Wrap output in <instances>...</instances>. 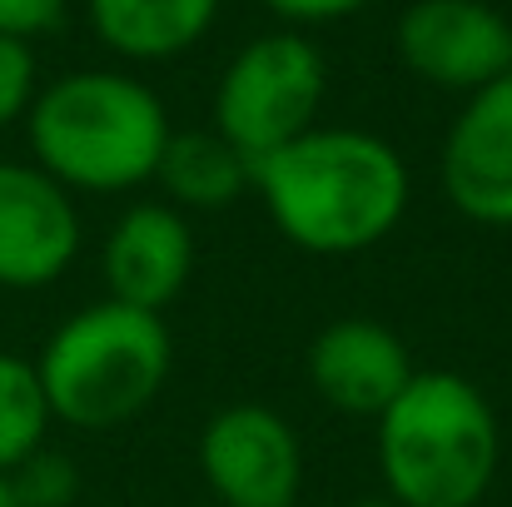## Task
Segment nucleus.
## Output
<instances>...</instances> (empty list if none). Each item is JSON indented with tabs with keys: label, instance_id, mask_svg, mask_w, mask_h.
Segmentation results:
<instances>
[{
	"label": "nucleus",
	"instance_id": "nucleus-5",
	"mask_svg": "<svg viewBox=\"0 0 512 507\" xmlns=\"http://www.w3.org/2000/svg\"><path fill=\"white\" fill-rule=\"evenodd\" d=\"M329 90L319 45L299 30L249 40L214 85V135H224L249 165L314 130Z\"/></svg>",
	"mask_w": 512,
	"mask_h": 507
},
{
	"label": "nucleus",
	"instance_id": "nucleus-11",
	"mask_svg": "<svg viewBox=\"0 0 512 507\" xmlns=\"http://www.w3.org/2000/svg\"><path fill=\"white\" fill-rule=\"evenodd\" d=\"M304 373L314 383V393L348 418H373L413 383V358L408 343L378 319H334L324 324L309 353H304Z\"/></svg>",
	"mask_w": 512,
	"mask_h": 507
},
{
	"label": "nucleus",
	"instance_id": "nucleus-9",
	"mask_svg": "<svg viewBox=\"0 0 512 507\" xmlns=\"http://www.w3.org/2000/svg\"><path fill=\"white\" fill-rule=\"evenodd\" d=\"M438 179L463 219L512 229V70L468 95L448 125Z\"/></svg>",
	"mask_w": 512,
	"mask_h": 507
},
{
	"label": "nucleus",
	"instance_id": "nucleus-10",
	"mask_svg": "<svg viewBox=\"0 0 512 507\" xmlns=\"http://www.w3.org/2000/svg\"><path fill=\"white\" fill-rule=\"evenodd\" d=\"M100 274H105V299L145 309V314L170 309L194 274L189 219L165 199L130 204L105 234Z\"/></svg>",
	"mask_w": 512,
	"mask_h": 507
},
{
	"label": "nucleus",
	"instance_id": "nucleus-14",
	"mask_svg": "<svg viewBox=\"0 0 512 507\" xmlns=\"http://www.w3.org/2000/svg\"><path fill=\"white\" fill-rule=\"evenodd\" d=\"M50 423H55V413L40 388L35 358L0 348V473H10L30 453H40L50 438Z\"/></svg>",
	"mask_w": 512,
	"mask_h": 507
},
{
	"label": "nucleus",
	"instance_id": "nucleus-15",
	"mask_svg": "<svg viewBox=\"0 0 512 507\" xmlns=\"http://www.w3.org/2000/svg\"><path fill=\"white\" fill-rule=\"evenodd\" d=\"M5 478H10L15 507H75V498H80V468H75V458L55 453L50 443L40 453H30L20 468H10Z\"/></svg>",
	"mask_w": 512,
	"mask_h": 507
},
{
	"label": "nucleus",
	"instance_id": "nucleus-13",
	"mask_svg": "<svg viewBox=\"0 0 512 507\" xmlns=\"http://www.w3.org/2000/svg\"><path fill=\"white\" fill-rule=\"evenodd\" d=\"M155 184L170 194L165 204H174L179 214L189 209H224L234 204L244 189H254V165L214 130H174L160 169H155Z\"/></svg>",
	"mask_w": 512,
	"mask_h": 507
},
{
	"label": "nucleus",
	"instance_id": "nucleus-12",
	"mask_svg": "<svg viewBox=\"0 0 512 507\" xmlns=\"http://www.w3.org/2000/svg\"><path fill=\"white\" fill-rule=\"evenodd\" d=\"M105 50L125 60H174L199 45L219 15V0H85Z\"/></svg>",
	"mask_w": 512,
	"mask_h": 507
},
{
	"label": "nucleus",
	"instance_id": "nucleus-4",
	"mask_svg": "<svg viewBox=\"0 0 512 507\" xmlns=\"http://www.w3.org/2000/svg\"><path fill=\"white\" fill-rule=\"evenodd\" d=\"M170 368V324L115 299L75 309L35 353L50 413L75 433H110L140 418L160 398Z\"/></svg>",
	"mask_w": 512,
	"mask_h": 507
},
{
	"label": "nucleus",
	"instance_id": "nucleus-7",
	"mask_svg": "<svg viewBox=\"0 0 512 507\" xmlns=\"http://www.w3.org/2000/svg\"><path fill=\"white\" fill-rule=\"evenodd\" d=\"M80 244L75 194L30 160H0V289L35 294L60 284Z\"/></svg>",
	"mask_w": 512,
	"mask_h": 507
},
{
	"label": "nucleus",
	"instance_id": "nucleus-19",
	"mask_svg": "<svg viewBox=\"0 0 512 507\" xmlns=\"http://www.w3.org/2000/svg\"><path fill=\"white\" fill-rule=\"evenodd\" d=\"M353 507H398V503H393L388 493H378V498H358V503H353Z\"/></svg>",
	"mask_w": 512,
	"mask_h": 507
},
{
	"label": "nucleus",
	"instance_id": "nucleus-17",
	"mask_svg": "<svg viewBox=\"0 0 512 507\" xmlns=\"http://www.w3.org/2000/svg\"><path fill=\"white\" fill-rule=\"evenodd\" d=\"M70 0H0V35H15V40H35L45 30L60 25Z\"/></svg>",
	"mask_w": 512,
	"mask_h": 507
},
{
	"label": "nucleus",
	"instance_id": "nucleus-6",
	"mask_svg": "<svg viewBox=\"0 0 512 507\" xmlns=\"http://www.w3.org/2000/svg\"><path fill=\"white\" fill-rule=\"evenodd\" d=\"M199 473L219 507H294L304 493V443L264 403H229L199 433Z\"/></svg>",
	"mask_w": 512,
	"mask_h": 507
},
{
	"label": "nucleus",
	"instance_id": "nucleus-20",
	"mask_svg": "<svg viewBox=\"0 0 512 507\" xmlns=\"http://www.w3.org/2000/svg\"><path fill=\"white\" fill-rule=\"evenodd\" d=\"M0 507H15V493H10V478L0 473Z\"/></svg>",
	"mask_w": 512,
	"mask_h": 507
},
{
	"label": "nucleus",
	"instance_id": "nucleus-8",
	"mask_svg": "<svg viewBox=\"0 0 512 507\" xmlns=\"http://www.w3.org/2000/svg\"><path fill=\"white\" fill-rule=\"evenodd\" d=\"M398 55L418 80L478 95L512 70V25L488 0H413L398 15Z\"/></svg>",
	"mask_w": 512,
	"mask_h": 507
},
{
	"label": "nucleus",
	"instance_id": "nucleus-3",
	"mask_svg": "<svg viewBox=\"0 0 512 507\" xmlns=\"http://www.w3.org/2000/svg\"><path fill=\"white\" fill-rule=\"evenodd\" d=\"M373 448L398 507H478L503 463V428L473 378L428 368L378 413Z\"/></svg>",
	"mask_w": 512,
	"mask_h": 507
},
{
	"label": "nucleus",
	"instance_id": "nucleus-2",
	"mask_svg": "<svg viewBox=\"0 0 512 507\" xmlns=\"http://www.w3.org/2000/svg\"><path fill=\"white\" fill-rule=\"evenodd\" d=\"M174 125L165 100L120 70H75L50 80L30 115V165L70 194H125L155 179Z\"/></svg>",
	"mask_w": 512,
	"mask_h": 507
},
{
	"label": "nucleus",
	"instance_id": "nucleus-18",
	"mask_svg": "<svg viewBox=\"0 0 512 507\" xmlns=\"http://www.w3.org/2000/svg\"><path fill=\"white\" fill-rule=\"evenodd\" d=\"M264 5L274 15H284L289 25H329V20H343V15H358L373 0H264Z\"/></svg>",
	"mask_w": 512,
	"mask_h": 507
},
{
	"label": "nucleus",
	"instance_id": "nucleus-16",
	"mask_svg": "<svg viewBox=\"0 0 512 507\" xmlns=\"http://www.w3.org/2000/svg\"><path fill=\"white\" fill-rule=\"evenodd\" d=\"M40 85H35V55L30 40L0 35V130H10L15 120L30 115Z\"/></svg>",
	"mask_w": 512,
	"mask_h": 507
},
{
	"label": "nucleus",
	"instance_id": "nucleus-1",
	"mask_svg": "<svg viewBox=\"0 0 512 507\" xmlns=\"http://www.w3.org/2000/svg\"><path fill=\"white\" fill-rule=\"evenodd\" d=\"M254 194L294 249L343 259L383 244L403 224L413 174L383 135L314 125L294 145L254 160Z\"/></svg>",
	"mask_w": 512,
	"mask_h": 507
}]
</instances>
